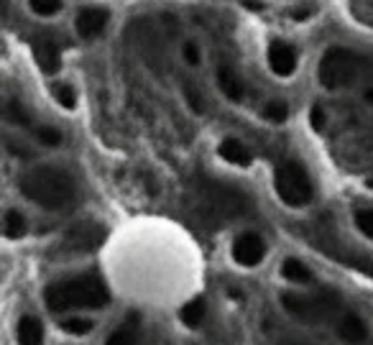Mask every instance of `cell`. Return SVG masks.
<instances>
[{
    "mask_svg": "<svg viewBox=\"0 0 373 345\" xmlns=\"http://www.w3.org/2000/svg\"><path fill=\"white\" fill-rule=\"evenodd\" d=\"M310 123H312V128L315 131H322L325 128V123H327V115H325V110L320 105H315L312 108V113H310Z\"/></svg>",
    "mask_w": 373,
    "mask_h": 345,
    "instance_id": "28",
    "label": "cell"
},
{
    "mask_svg": "<svg viewBox=\"0 0 373 345\" xmlns=\"http://www.w3.org/2000/svg\"><path fill=\"white\" fill-rule=\"evenodd\" d=\"M263 118L271 120V123H284L289 118V105L284 100H271L263 105Z\"/></svg>",
    "mask_w": 373,
    "mask_h": 345,
    "instance_id": "20",
    "label": "cell"
},
{
    "mask_svg": "<svg viewBox=\"0 0 373 345\" xmlns=\"http://www.w3.org/2000/svg\"><path fill=\"white\" fill-rule=\"evenodd\" d=\"M26 215L21 210H8L6 212V220H3V233H6V238L11 240H18L26 235Z\"/></svg>",
    "mask_w": 373,
    "mask_h": 345,
    "instance_id": "16",
    "label": "cell"
},
{
    "mask_svg": "<svg viewBox=\"0 0 373 345\" xmlns=\"http://www.w3.org/2000/svg\"><path fill=\"white\" fill-rule=\"evenodd\" d=\"M268 67L276 77H292L296 72V51L287 41H271L268 46Z\"/></svg>",
    "mask_w": 373,
    "mask_h": 345,
    "instance_id": "8",
    "label": "cell"
},
{
    "mask_svg": "<svg viewBox=\"0 0 373 345\" xmlns=\"http://www.w3.org/2000/svg\"><path fill=\"white\" fill-rule=\"evenodd\" d=\"M338 332H340V338H343L345 343H353V345H360L363 340L368 338L366 323H363L358 315H353V312H348V315L340 317Z\"/></svg>",
    "mask_w": 373,
    "mask_h": 345,
    "instance_id": "11",
    "label": "cell"
},
{
    "mask_svg": "<svg viewBox=\"0 0 373 345\" xmlns=\"http://www.w3.org/2000/svg\"><path fill=\"white\" fill-rule=\"evenodd\" d=\"M184 98H187V103H190V108L195 113H204V103H202V98H199L197 87L184 85Z\"/></svg>",
    "mask_w": 373,
    "mask_h": 345,
    "instance_id": "26",
    "label": "cell"
},
{
    "mask_svg": "<svg viewBox=\"0 0 373 345\" xmlns=\"http://www.w3.org/2000/svg\"><path fill=\"white\" fill-rule=\"evenodd\" d=\"M36 141L41 143V146H59L64 141L62 131H57L54 126H39L36 128Z\"/></svg>",
    "mask_w": 373,
    "mask_h": 345,
    "instance_id": "21",
    "label": "cell"
},
{
    "mask_svg": "<svg viewBox=\"0 0 373 345\" xmlns=\"http://www.w3.org/2000/svg\"><path fill=\"white\" fill-rule=\"evenodd\" d=\"M282 307L289 315L299 317L304 323H317L327 317L330 312L338 310V297L335 294H315V297H302V294H282Z\"/></svg>",
    "mask_w": 373,
    "mask_h": 345,
    "instance_id": "5",
    "label": "cell"
},
{
    "mask_svg": "<svg viewBox=\"0 0 373 345\" xmlns=\"http://www.w3.org/2000/svg\"><path fill=\"white\" fill-rule=\"evenodd\" d=\"M274 187L279 200L284 204H289V207H307L312 202V195H315L312 192L310 174H307V169H304L302 164L296 162H287L276 169Z\"/></svg>",
    "mask_w": 373,
    "mask_h": 345,
    "instance_id": "4",
    "label": "cell"
},
{
    "mask_svg": "<svg viewBox=\"0 0 373 345\" xmlns=\"http://www.w3.org/2000/svg\"><path fill=\"white\" fill-rule=\"evenodd\" d=\"M218 87L230 103H240L243 95H246V87H243L240 77L230 70V67H220L218 70Z\"/></svg>",
    "mask_w": 373,
    "mask_h": 345,
    "instance_id": "13",
    "label": "cell"
},
{
    "mask_svg": "<svg viewBox=\"0 0 373 345\" xmlns=\"http://www.w3.org/2000/svg\"><path fill=\"white\" fill-rule=\"evenodd\" d=\"M266 256V243L259 233H240L238 238L233 240V261L238 266H259Z\"/></svg>",
    "mask_w": 373,
    "mask_h": 345,
    "instance_id": "6",
    "label": "cell"
},
{
    "mask_svg": "<svg viewBox=\"0 0 373 345\" xmlns=\"http://www.w3.org/2000/svg\"><path fill=\"white\" fill-rule=\"evenodd\" d=\"M103 240V230L98 226H79L67 235V243H70L74 251H90Z\"/></svg>",
    "mask_w": 373,
    "mask_h": 345,
    "instance_id": "12",
    "label": "cell"
},
{
    "mask_svg": "<svg viewBox=\"0 0 373 345\" xmlns=\"http://www.w3.org/2000/svg\"><path fill=\"white\" fill-rule=\"evenodd\" d=\"M110 23V13L105 8L98 6H87L82 11H77V18H74V29L82 39H98L103 31L107 29Z\"/></svg>",
    "mask_w": 373,
    "mask_h": 345,
    "instance_id": "7",
    "label": "cell"
},
{
    "mask_svg": "<svg viewBox=\"0 0 373 345\" xmlns=\"http://www.w3.org/2000/svg\"><path fill=\"white\" fill-rule=\"evenodd\" d=\"M18 345H44V327L34 315L21 317V323H18Z\"/></svg>",
    "mask_w": 373,
    "mask_h": 345,
    "instance_id": "14",
    "label": "cell"
},
{
    "mask_svg": "<svg viewBox=\"0 0 373 345\" xmlns=\"http://www.w3.org/2000/svg\"><path fill=\"white\" fill-rule=\"evenodd\" d=\"M360 67H363V59L355 51L335 46V49H327L322 54V59L317 64V77H320V85L325 90H343V87L355 82Z\"/></svg>",
    "mask_w": 373,
    "mask_h": 345,
    "instance_id": "3",
    "label": "cell"
},
{
    "mask_svg": "<svg viewBox=\"0 0 373 345\" xmlns=\"http://www.w3.org/2000/svg\"><path fill=\"white\" fill-rule=\"evenodd\" d=\"M34 59L44 74H57V72L62 70V57H59L57 44L46 41V39L34 44Z\"/></svg>",
    "mask_w": 373,
    "mask_h": 345,
    "instance_id": "10",
    "label": "cell"
},
{
    "mask_svg": "<svg viewBox=\"0 0 373 345\" xmlns=\"http://www.w3.org/2000/svg\"><path fill=\"white\" fill-rule=\"evenodd\" d=\"M179 317H182V323L187 325V327H197L199 323L204 320V299L202 297H195L192 302H187L179 310Z\"/></svg>",
    "mask_w": 373,
    "mask_h": 345,
    "instance_id": "18",
    "label": "cell"
},
{
    "mask_svg": "<svg viewBox=\"0 0 373 345\" xmlns=\"http://www.w3.org/2000/svg\"><path fill=\"white\" fill-rule=\"evenodd\" d=\"M18 190L44 210H62L74 200V179L57 167H36L18 179Z\"/></svg>",
    "mask_w": 373,
    "mask_h": 345,
    "instance_id": "2",
    "label": "cell"
},
{
    "mask_svg": "<svg viewBox=\"0 0 373 345\" xmlns=\"http://www.w3.org/2000/svg\"><path fill=\"white\" fill-rule=\"evenodd\" d=\"M182 57H184V62H187V64L197 67V64H199V46H197V44H192V41H184Z\"/></svg>",
    "mask_w": 373,
    "mask_h": 345,
    "instance_id": "27",
    "label": "cell"
},
{
    "mask_svg": "<svg viewBox=\"0 0 373 345\" xmlns=\"http://www.w3.org/2000/svg\"><path fill=\"white\" fill-rule=\"evenodd\" d=\"M6 118L11 120V123H15V126H29V115H26V110L21 108V103H15V100H8Z\"/></svg>",
    "mask_w": 373,
    "mask_h": 345,
    "instance_id": "24",
    "label": "cell"
},
{
    "mask_svg": "<svg viewBox=\"0 0 373 345\" xmlns=\"http://www.w3.org/2000/svg\"><path fill=\"white\" fill-rule=\"evenodd\" d=\"M44 299H46V307L51 312L103 310L110 302V292H107L103 276L90 271V274H79L49 284L44 292Z\"/></svg>",
    "mask_w": 373,
    "mask_h": 345,
    "instance_id": "1",
    "label": "cell"
},
{
    "mask_svg": "<svg viewBox=\"0 0 373 345\" xmlns=\"http://www.w3.org/2000/svg\"><path fill=\"white\" fill-rule=\"evenodd\" d=\"M29 6L36 15L51 18V15H57L62 11V0H29Z\"/></svg>",
    "mask_w": 373,
    "mask_h": 345,
    "instance_id": "22",
    "label": "cell"
},
{
    "mask_svg": "<svg viewBox=\"0 0 373 345\" xmlns=\"http://www.w3.org/2000/svg\"><path fill=\"white\" fill-rule=\"evenodd\" d=\"M355 226L358 230L366 235V238L373 240V210H358L355 212Z\"/></svg>",
    "mask_w": 373,
    "mask_h": 345,
    "instance_id": "25",
    "label": "cell"
},
{
    "mask_svg": "<svg viewBox=\"0 0 373 345\" xmlns=\"http://www.w3.org/2000/svg\"><path fill=\"white\" fill-rule=\"evenodd\" d=\"M363 100H366V103H371V105H373V90H366V95H363Z\"/></svg>",
    "mask_w": 373,
    "mask_h": 345,
    "instance_id": "29",
    "label": "cell"
},
{
    "mask_svg": "<svg viewBox=\"0 0 373 345\" xmlns=\"http://www.w3.org/2000/svg\"><path fill=\"white\" fill-rule=\"evenodd\" d=\"M220 156L228 164H235V167H248L251 164V154H248V148L238 138H225V141L220 143Z\"/></svg>",
    "mask_w": 373,
    "mask_h": 345,
    "instance_id": "15",
    "label": "cell"
},
{
    "mask_svg": "<svg viewBox=\"0 0 373 345\" xmlns=\"http://www.w3.org/2000/svg\"><path fill=\"white\" fill-rule=\"evenodd\" d=\"M51 95H54V100H57L62 108H67V110L77 108V92H74L72 85H67V82H57V85L51 87Z\"/></svg>",
    "mask_w": 373,
    "mask_h": 345,
    "instance_id": "19",
    "label": "cell"
},
{
    "mask_svg": "<svg viewBox=\"0 0 373 345\" xmlns=\"http://www.w3.org/2000/svg\"><path fill=\"white\" fill-rule=\"evenodd\" d=\"M138 338H141V315L128 312V317L115 327L105 345H138Z\"/></svg>",
    "mask_w": 373,
    "mask_h": 345,
    "instance_id": "9",
    "label": "cell"
},
{
    "mask_svg": "<svg viewBox=\"0 0 373 345\" xmlns=\"http://www.w3.org/2000/svg\"><path fill=\"white\" fill-rule=\"evenodd\" d=\"M62 330L72 332V335H87L92 330V323L90 320H82V317H70V320L62 323Z\"/></svg>",
    "mask_w": 373,
    "mask_h": 345,
    "instance_id": "23",
    "label": "cell"
},
{
    "mask_svg": "<svg viewBox=\"0 0 373 345\" xmlns=\"http://www.w3.org/2000/svg\"><path fill=\"white\" fill-rule=\"evenodd\" d=\"M282 276L287 282H294V284H310L312 282V271L304 266L302 261L296 259H287L282 263Z\"/></svg>",
    "mask_w": 373,
    "mask_h": 345,
    "instance_id": "17",
    "label": "cell"
}]
</instances>
